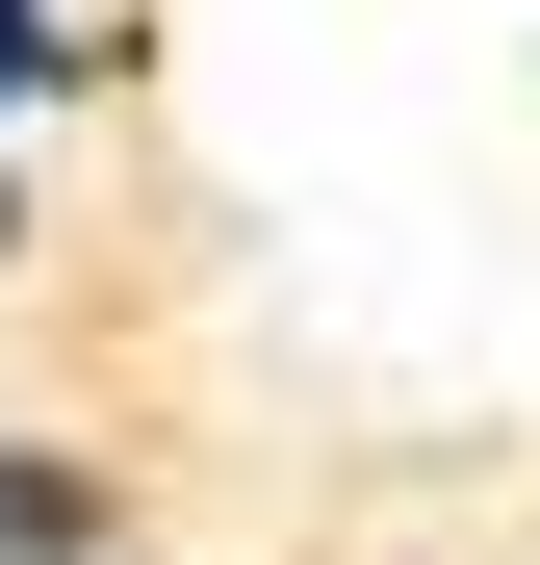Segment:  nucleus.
Here are the masks:
<instances>
[{
  "mask_svg": "<svg viewBox=\"0 0 540 565\" xmlns=\"http://www.w3.org/2000/svg\"><path fill=\"white\" fill-rule=\"evenodd\" d=\"M0 565H104V462L77 437H0Z\"/></svg>",
  "mask_w": 540,
  "mask_h": 565,
  "instance_id": "nucleus-1",
  "label": "nucleus"
},
{
  "mask_svg": "<svg viewBox=\"0 0 540 565\" xmlns=\"http://www.w3.org/2000/svg\"><path fill=\"white\" fill-rule=\"evenodd\" d=\"M77 77H129V52L77 26V0H0V104H77Z\"/></svg>",
  "mask_w": 540,
  "mask_h": 565,
  "instance_id": "nucleus-2",
  "label": "nucleus"
},
{
  "mask_svg": "<svg viewBox=\"0 0 540 565\" xmlns=\"http://www.w3.org/2000/svg\"><path fill=\"white\" fill-rule=\"evenodd\" d=\"M0 257H27V206H0Z\"/></svg>",
  "mask_w": 540,
  "mask_h": 565,
  "instance_id": "nucleus-3",
  "label": "nucleus"
}]
</instances>
